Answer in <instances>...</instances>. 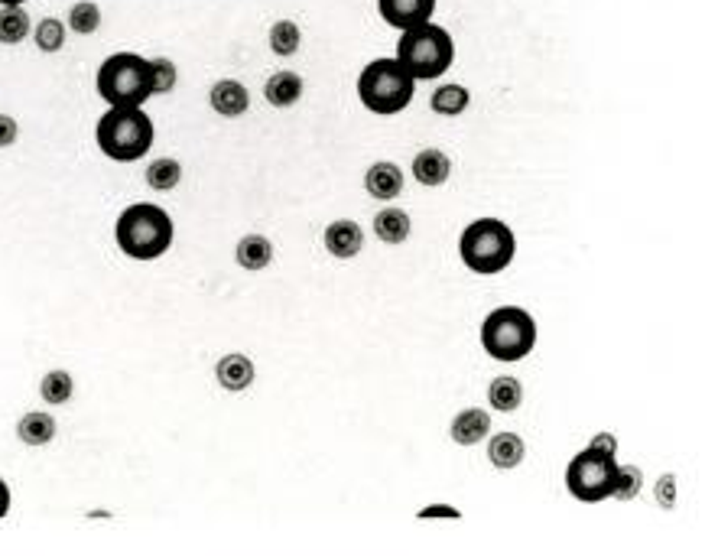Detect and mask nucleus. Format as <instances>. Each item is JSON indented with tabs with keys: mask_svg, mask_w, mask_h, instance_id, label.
<instances>
[{
	"mask_svg": "<svg viewBox=\"0 0 705 556\" xmlns=\"http://www.w3.org/2000/svg\"><path fill=\"white\" fill-rule=\"evenodd\" d=\"M10 504H13V495H10V485L0 478V517L10 514Z\"/></svg>",
	"mask_w": 705,
	"mask_h": 556,
	"instance_id": "35",
	"label": "nucleus"
},
{
	"mask_svg": "<svg viewBox=\"0 0 705 556\" xmlns=\"http://www.w3.org/2000/svg\"><path fill=\"white\" fill-rule=\"evenodd\" d=\"M364 189H368V196L381 199V202H394L400 192H403V173L397 163L390 160H381L374 163L368 173H364Z\"/></svg>",
	"mask_w": 705,
	"mask_h": 556,
	"instance_id": "14",
	"label": "nucleus"
},
{
	"mask_svg": "<svg viewBox=\"0 0 705 556\" xmlns=\"http://www.w3.org/2000/svg\"><path fill=\"white\" fill-rule=\"evenodd\" d=\"M481 348L494 361H520L537 348V319L524 306H498L481 322Z\"/></svg>",
	"mask_w": 705,
	"mask_h": 556,
	"instance_id": "7",
	"label": "nucleus"
},
{
	"mask_svg": "<svg viewBox=\"0 0 705 556\" xmlns=\"http://www.w3.org/2000/svg\"><path fill=\"white\" fill-rule=\"evenodd\" d=\"M215 378L218 384L225 387V391L231 394H238V391H247V387L254 384L257 378V368H254V361L241 355V352H231L225 358H218V365H215Z\"/></svg>",
	"mask_w": 705,
	"mask_h": 556,
	"instance_id": "13",
	"label": "nucleus"
},
{
	"mask_svg": "<svg viewBox=\"0 0 705 556\" xmlns=\"http://www.w3.org/2000/svg\"><path fill=\"white\" fill-rule=\"evenodd\" d=\"M413 179L420 186H426V189H436V186H442L446 183V179L452 176V160H449V153H442V150H436V147H426V150H420L413 157Z\"/></svg>",
	"mask_w": 705,
	"mask_h": 556,
	"instance_id": "12",
	"label": "nucleus"
},
{
	"mask_svg": "<svg viewBox=\"0 0 705 556\" xmlns=\"http://www.w3.org/2000/svg\"><path fill=\"white\" fill-rule=\"evenodd\" d=\"M17 140H20V124H17V118H10V114H0V150L13 147Z\"/></svg>",
	"mask_w": 705,
	"mask_h": 556,
	"instance_id": "32",
	"label": "nucleus"
},
{
	"mask_svg": "<svg viewBox=\"0 0 705 556\" xmlns=\"http://www.w3.org/2000/svg\"><path fill=\"white\" fill-rule=\"evenodd\" d=\"M173 238H176L173 218L156 202L127 205L114 222V241L130 261H156V257H163L173 248Z\"/></svg>",
	"mask_w": 705,
	"mask_h": 556,
	"instance_id": "1",
	"label": "nucleus"
},
{
	"mask_svg": "<svg viewBox=\"0 0 705 556\" xmlns=\"http://www.w3.org/2000/svg\"><path fill=\"white\" fill-rule=\"evenodd\" d=\"M394 59L413 75L416 82H433V79H442L455 62V40L449 36L446 27L426 20V23H420V27L403 30Z\"/></svg>",
	"mask_w": 705,
	"mask_h": 556,
	"instance_id": "4",
	"label": "nucleus"
},
{
	"mask_svg": "<svg viewBox=\"0 0 705 556\" xmlns=\"http://www.w3.org/2000/svg\"><path fill=\"white\" fill-rule=\"evenodd\" d=\"M527 456V446H524V439H520L517 433H494L488 439V459L494 469H517L520 462H524Z\"/></svg>",
	"mask_w": 705,
	"mask_h": 556,
	"instance_id": "18",
	"label": "nucleus"
},
{
	"mask_svg": "<svg viewBox=\"0 0 705 556\" xmlns=\"http://www.w3.org/2000/svg\"><path fill=\"white\" fill-rule=\"evenodd\" d=\"M322 244L332 257H338V261H351V257H358L364 248V231L358 222H351V218H338V222L325 228Z\"/></svg>",
	"mask_w": 705,
	"mask_h": 556,
	"instance_id": "10",
	"label": "nucleus"
},
{
	"mask_svg": "<svg viewBox=\"0 0 705 556\" xmlns=\"http://www.w3.org/2000/svg\"><path fill=\"white\" fill-rule=\"evenodd\" d=\"M101 27V7L95 0H78V4L69 7V30L78 36H91Z\"/></svg>",
	"mask_w": 705,
	"mask_h": 556,
	"instance_id": "28",
	"label": "nucleus"
},
{
	"mask_svg": "<svg viewBox=\"0 0 705 556\" xmlns=\"http://www.w3.org/2000/svg\"><path fill=\"white\" fill-rule=\"evenodd\" d=\"M410 231H413L410 215L403 209H394V205L384 212H377V218H374V235L384 244H403L410 238Z\"/></svg>",
	"mask_w": 705,
	"mask_h": 556,
	"instance_id": "21",
	"label": "nucleus"
},
{
	"mask_svg": "<svg viewBox=\"0 0 705 556\" xmlns=\"http://www.w3.org/2000/svg\"><path fill=\"white\" fill-rule=\"evenodd\" d=\"M147 186L156 189V192H173L179 183H182V166L179 160L173 157H156L150 166H147Z\"/></svg>",
	"mask_w": 705,
	"mask_h": 556,
	"instance_id": "25",
	"label": "nucleus"
},
{
	"mask_svg": "<svg viewBox=\"0 0 705 556\" xmlns=\"http://www.w3.org/2000/svg\"><path fill=\"white\" fill-rule=\"evenodd\" d=\"M657 504H660V508H667V511L676 508V475L673 472L663 475L660 482H657Z\"/></svg>",
	"mask_w": 705,
	"mask_h": 556,
	"instance_id": "31",
	"label": "nucleus"
},
{
	"mask_svg": "<svg viewBox=\"0 0 705 556\" xmlns=\"http://www.w3.org/2000/svg\"><path fill=\"white\" fill-rule=\"evenodd\" d=\"M488 404L498 413H514L524 404V384L511 378V374H501V378H494L488 387Z\"/></svg>",
	"mask_w": 705,
	"mask_h": 556,
	"instance_id": "22",
	"label": "nucleus"
},
{
	"mask_svg": "<svg viewBox=\"0 0 705 556\" xmlns=\"http://www.w3.org/2000/svg\"><path fill=\"white\" fill-rule=\"evenodd\" d=\"M95 88L108 108H143L153 98L150 59L140 53H114L101 62Z\"/></svg>",
	"mask_w": 705,
	"mask_h": 556,
	"instance_id": "5",
	"label": "nucleus"
},
{
	"mask_svg": "<svg viewBox=\"0 0 705 556\" xmlns=\"http://www.w3.org/2000/svg\"><path fill=\"white\" fill-rule=\"evenodd\" d=\"M589 446L602 449V452H615V456H618V439L611 436V433H595V439H592Z\"/></svg>",
	"mask_w": 705,
	"mask_h": 556,
	"instance_id": "34",
	"label": "nucleus"
},
{
	"mask_svg": "<svg viewBox=\"0 0 705 556\" xmlns=\"http://www.w3.org/2000/svg\"><path fill=\"white\" fill-rule=\"evenodd\" d=\"M468 105H472V92H468L465 85H439L433 98H429V108H433L436 114H442V118H459V114L468 111Z\"/></svg>",
	"mask_w": 705,
	"mask_h": 556,
	"instance_id": "20",
	"label": "nucleus"
},
{
	"mask_svg": "<svg viewBox=\"0 0 705 556\" xmlns=\"http://www.w3.org/2000/svg\"><path fill=\"white\" fill-rule=\"evenodd\" d=\"M150 75H153V95H169L179 82V69L173 59L156 56L150 59Z\"/></svg>",
	"mask_w": 705,
	"mask_h": 556,
	"instance_id": "30",
	"label": "nucleus"
},
{
	"mask_svg": "<svg viewBox=\"0 0 705 556\" xmlns=\"http://www.w3.org/2000/svg\"><path fill=\"white\" fill-rule=\"evenodd\" d=\"M449 433H452V439L459 446H475V443H481V439L491 433V413L488 410H478V407H468L462 413H455Z\"/></svg>",
	"mask_w": 705,
	"mask_h": 556,
	"instance_id": "15",
	"label": "nucleus"
},
{
	"mask_svg": "<svg viewBox=\"0 0 705 556\" xmlns=\"http://www.w3.org/2000/svg\"><path fill=\"white\" fill-rule=\"evenodd\" d=\"M30 30V14L23 7H0V46H20Z\"/></svg>",
	"mask_w": 705,
	"mask_h": 556,
	"instance_id": "23",
	"label": "nucleus"
},
{
	"mask_svg": "<svg viewBox=\"0 0 705 556\" xmlns=\"http://www.w3.org/2000/svg\"><path fill=\"white\" fill-rule=\"evenodd\" d=\"M26 0H0V7H23Z\"/></svg>",
	"mask_w": 705,
	"mask_h": 556,
	"instance_id": "36",
	"label": "nucleus"
},
{
	"mask_svg": "<svg viewBox=\"0 0 705 556\" xmlns=\"http://www.w3.org/2000/svg\"><path fill=\"white\" fill-rule=\"evenodd\" d=\"M618 475V456L585 446L576 459L566 465V488L582 504H598L611 498V485Z\"/></svg>",
	"mask_w": 705,
	"mask_h": 556,
	"instance_id": "8",
	"label": "nucleus"
},
{
	"mask_svg": "<svg viewBox=\"0 0 705 556\" xmlns=\"http://www.w3.org/2000/svg\"><path fill=\"white\" fill-rule=\"evenodd\" d=\"M30 36H33V43H36L39 53L52 56V53H59V49L65 46V23L56 20V17H43L30 30Z\"/></svg>",
	"mask_w": 705,
	"mask_h": 556,
	"instance_id": "26",
	"label": "nucleus"
},
{
	"mask_svg": "<svg viewBox=\"0 0 705 556\" xmlns=\"http://www.w3.org/2000/svg\"><path fill=\"white\" fill-rule=\"evenodd\" d=\"M17 436H20V443L23 446H49L52 439H56V417L46 410H30V413H23L20 423H17Z\"/></svg>",
	"mask_w": 705,
	"mask_h": 556,
	"instance_id": "16",
	"label": "nucleus"
},
{
	"mask_svg": "<svg viewBox=\"0 0 705 556\" xmlns=\"http://www.w3.org/2000/svg\"><path fill=\"white\" fill-rule=\"evenodd\" d=\"M303 46V30L296 27L293 20H277L270 27V49L277 56H293Z\"/></svg>",
	"mask_w": 705,
	"mask_h": 556,
	"instance_id": "27",
	"label": "nucleus"
},
{
	"mask_svg": "<svg viewBox=\"0 0 705 556\" xmlns=\"http://www.w3.org/2000/svg\"><path fill=\"white\" fill-rule=\"evenodd\" d=\"M234 261H238L244 270H251V274H257V270H267L273 264V244H270V238H264V235H244L238 241V248H234Z\"/></svg>",
	"mask_w": 705,
	"mask_h": 556,
	"instance_id": "19",
	"label": "nucleus"
},
{
	"mask_svg": "<svg viewBox=\"0 0 705 556\" xmlns=\"http://www.w3.org/2000/svg\"><path fill=\"white\" fill-rule=\"evenodd\" d=\"M416 517H420V521H429V517H449V521H459L462 511L452 508V504H429V508L416 511Z\"/></svg>",
	"mask_w": 705,
	"mask_h": 556,
	"instance_id": "33",
	"label": "nucleus"
},
{
	"mask_svg": "<svg viewBox=\"0 0 705 556\" xmlns=\"http://www.w3.org/2000/svg\"><path fill=\"white\" fill-rule=\"evenodd\" d=\"M264 98L267 105L273 108H293L299 98H303V79L296 72L283 69V72H273L267 85H264Z\"/></svg>",
	"mask_w": 705,
	"mask_h": 556,
	"instance_id": "17",
	"label": "nucleus"
},
{
	"mask_svg": "<svg viewBox=\"0 0 705 556\" xmlns=\"http://www.w3.org/2000/svg\"><path fill=\"white\" fill-rule=\"evenodd\" d=\"M462 264L478 277H494L514 264L517 257V235L501 218H478L459 238Z\"/></svg>",
	"mask_w": 705,
	"mask_h": 556,
	"instance_id": "3",
	"label": "nucleus"
},
{
	"mask_svg": "<svg viewBox=\"0 0 705 556\" xmlns=\"http://www.w3.org/2000/svg\"><path fill=\"white\" fill-rule=\"evenodd\" d=\"M433 10H436V0H377V14H381V20L400 33L433 20Z\"/></svg>",
	"mask_w": 705,
	"mask_h": 556,
	"instance_id": "9",
	"label": "nucleus"
},
{
	"mask_svg": "<svg viewBox=\"0 0 705 556\" xmlns=\"http://www.w3.org/2000/svg\"><path fill=\"white\" fill-rule=\"evenodd\" d=\"M416 95V79L397 59H374L358 75V98L371 114H400Z\"/></svg>",
	"mask_w": 705,
	"mask_h": 556,
	"instance_id": "6",
	"label": "nucleus"
},
{
	"mask_svg": "<svg viewBox=\"0 0 705 556\" xmlns=\"http://www.w3.org/2000/svg\"><path fill=\"white\" fill-rule=\"evenodd\" d=\"M72 394H75V378L62 368L43 374V381H39V397H43L46 404H52V407L69 404Z\"/></svg>",
	"mask_w": 705,
	"mask_h": 556,
	"instance_id": "24",
	"label": "nucleus"
},
{
	"mask_svg": "<svg viewBox=\"0 0 705 556\" xmlns=\"http://www.w3.org/2000/svg\"><path fill=\"white\" fill-rule=\"evenodd\" d=\"M208 105H212L215 114L221 118H241L251 108V95H247V88L238 82V79H221L212 85V92H208Z\"/></svg>",
	"mask_w": 705,
	"mask_h": 556,
	"instance_id": "11",
	"label": "nucleus"
},
{
	"mask_svg": "<svg viewBox=\"0 0 705 556\" xmlns=\"http://www.w3.org/2000/svg\"><path fill=\"white\" fill-rule=\"evenodd\" d=\"M644 488V472L637 465H618L615 485H611V498L615 501H634Z\"/></svg>",
	"mask_w": 705,
	"mask_h": 556,
	"instance_id": "29",
	"label": "nucleus"
},
{
	"mask_svg": "<svg viewBox=\"0 0 705 556\" xmlns=\"http://www.w3.org/2000/svg\"><path fill=\"white\" fill-rule=\"evenodd\" d=\"M156 127L143 108H108L95 127L98 150L114 163H137L150 153Z\"/></svg>",
	"mask_w": 705,
	"mask_h": 556,
	"instance_id": "2",
	"label": "nucleus"
}]
</instances>
